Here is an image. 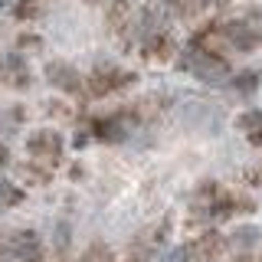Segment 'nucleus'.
<instances>
[{"label": "nucleus", "instance_id": "obj_1", "mask_svg": "<svg viewBox=\"0 0 262 262\" xmlns=\"http://www.w3.org/2000/svg\"><path fill=\"white\" fill-rule=\"evenodd\" d=\"M66 154V141L59 131L53 128H39L27 138V161H23V177L27 184H46L56 174V167L62 164Z\"/></svg>", "mask_w": 262, "mask_h": 262}, {"label": "nucleus", "instance_id": "obj_2", "mask_svg": "<svg viewBox=\"0 0 262 262\" xmlns=\"http://www.w3.org/2000/svg\"><path fill=\"white\" fill-rule=\"evenodd\" d=\"M252 210V200H246L243 193L236 190H226L223 184H200L193 190V200H190V213L196 220H229V216H239V213H249Z\"/></svg>", "mask_w": 262, "mask_h": 262}, {"label": "nucleus", "instance_id": "obj_3", "mask_svg": "<svg viewBox=\"0 0 262 262\" xmlns=\"http://www.w3.org/2000/svg\"><path fill=\"white\" fill-rule=\"evenodd\" d=\"M105 16H108V30L112 36L118 39L121 46H131V39H141L144 30V13L138 10V0H112L105 7Z\"/></svg>", "mask_w": 262, "mask_h": 262}, {"label": "nucleus", "instance_id": "obj_4", "mask_svg": "<svg viewBox=\"0 0 262 262\" xmlns=\"http://www.w3.org/2000/svg\"><path fill=\"white\" fill-rule=\"evenodd\" d=\"M0 256L13 262H43L46 249L39 233H33V229H4L0 233Z\"/></svg>", "mask_w": 262, "mask_h": 262}, {"label": "nucleus", "instance_id": "obj_5", "mask_svg": "<svg viewBox=\"0 0 262 262\" xmlns=\"http://www.w3.org/2000/svg\"><path fill=\"white\" fill-rule=\"evenodd\" d=\"M128 85H135V72L118 69V66H95V69L85 76V95H92V98L115 95V92H121V89H128Z\"/></svg>", "mask_w": 262, "mask_h": 262}, {"label": "nucleus", "instance_id": "obj_6", "mask_svg": "<svg viewBox=\"0 0 262 262\" xmlns=\"http://www.w3.org/2000/svg\"><path fill=\"white\" fill-rule=\"evenodd\" d=\"M180 66H184L187 72H193L196 79H203V82H223L229 76V62L223 59V56L203 53V49H196V46H187Z\"/></svg>", "mask_w": 262, "mask_h": 262}, {"label": "nucleus", "instance_id": "obj_7", "mask_svg": "<svg viewBox=\"0 0 262 262\" xmlns=\"http://www.w3.org/2000/svg\"><path fill=\"white\" fill-rule=\"evenodd\" d=\"M226 252V239L216 233V229H207L196 239H190L184 246V259L187 262H216Z\"/></svg>", "mask_w": 262, "mask_h": 262}, {"label": "nucleus", "instance_id": "obj_8", "mask_svg": "<svg viewBox=\"0 0 262 262\" xmlns=\"http://www.w3.org/2000/svg\"><path fill=\"white\" fill-rule=\"evenodd\" d=\"M223 33L229 49H236V53H252V49L262 46V30L252 20H229L223 23Z\"/></svg>", "mask_w": 262, "mask_h": 262}, {"label": "nucleus", "instance_id": "obj_9", "mask_svg": "<svg viewBox=\"0 0 262 262\" xmlns=\"http://www.w3.org/2000/svg\"><path fill=\"white\" fill-rule=\"evenodd\" d=\"M30 66L27 59H23L20 53H7V56H0V85H7V89H27L30 85Z\"/></svg>", "mask_w": 262, "mask_h": 262}, {"label": "nucleus", "instance_id": "obj_10", "mask_svg": "<svg viewBox=\"0 0 262 262\" xmlns=\"http://www.w3.org/2000/svg\"><path fill=\"white\" fill-rule=\"evenodd\" d=\"M46 79H49L53 89H59V92H66V95L85 92V79H82L69 62H49L46 66Z\"/></svg>", "mask_w": 262, "mask_h": 262}, {"label": "nucleus", "instance_id": "obj_11", "mask_svg": "<svg viewBox=\"0 0 262 262\" xmlns=\"http://www.w3.org/2000/svg\"><path fill=\"white\" fill-rule=\"evenodd\" d=\"M256 243H259V233H256V229H236V233L226 239L229 262H252Z\"/></svg>", "mask_w": 262, "mask_h": 262}, {"label": "nucleus", "instance_id": "obj_12", "mask_svg": "<svg viewBox=\"0 0 262 262\" xmlns=\"http://www.w3.org/2000/svg\"><path fill=\"white\" fill-rule=\"evenodd\" d=\"M236 125H239V131H243L246 141L256 144V147H262V108H249V112H243Z\"/></svg>", "mask_w": 262, "mask_h": 262}, {"label": "nucleus", "instance_id": "obj_13", "mask_svg": "<svg viewBox=\"0 0 262 262\" xmlns=\"http://www.w3.org/2000/svg\"><path fill=\"white\" fill-rule=\"evenodd\" d=\"M79 262H118V259H115V252H112L105 243H92V246H89V249L79 256Z\"/></svg>", "mask_w": 262, "mask_h": 262}, {"label": "nucleus", "instance_id": "obj_14", "mask_svg": "<svg viewBox=\"0 0 262 262\" xmlns=\"http://www.w3.org/2000/svg\"><path fill=\"white\" fill-rule=\"evenodd\" d=\"M20 200H23V190H20V187L10 184V180H0V210L16 207Z\"/></svg>", "mask_w": 262, "mask_h": 262}, {"label": "nucleus", "instance_id": "obj_15", "mask_svg": "<svg viewBox=\"0 0 262 262\" xmlns=\"http://www.w3.org/2000/svg\"><path fill=\"white\" fill-rule=\"evenodd\" d=\"M39 13H43L39 0H16V4H13V16H16V20H36Z\"/></svg>", "mask_w": 262, "mask_h": 262}, {"label": "nucleus", "instance_id": "obj_16", "mask_svg": "<svg viewBox=\"0 0 262 262\" xmlns=\"http://www.w3.org/2000/svg\"><path fill=\"white\" fill-rule=\"evenodd\" d=\"M233 85L239 89V92H252V89L259 85V72H252V69H246V72H239V76L233 79Z\"/></svg>", "mask_w": 262, "mask_h": 262}, {"label": "nucleus", "instance_id": "obj_17", "mask_svg": "<svg viewBox=\"0 0 262 262\" xmlns=\"http://www.w3.org/2000/svg\"><path fill=\"white\" fill-rule=\"evenodd\" d=\"M246 180H249L252 187H262V164H256L252 170H246Z\"/></svg>", "mask_w": 262, "mask_h": 262}, {"label": "nucleus", "instance_id": "obj_18", "mask_svg": "<svg viewBox=\"0 0 262 262\" xmlns=\"http://www.w3.org/2000/svg\"><path fill=\"white\" fill-rule=\"evenodd\" d=\"M10 164V151H7V144H0V170Z\"/></svg>", "mask_w": 262, "mask_h": 262}, {"label": "nucleus", "instance_id": "obj_19", "mask_svg": "<svg viewBox=\"0 0 262 262\" xmlns=\"http://www.w3.org/2000/svg\"><path fill=\"white\" fill-rule=\"evenodd\" d=\"M89 4H105V7H108V4H112V0H89Z\"/></svg>", "mask_w": 262, "mask_h": 262}, {"label": "nucleus", "instance_id": "obj_20", "mask_svg": "<svg viewBox=\"0 0 262 262\" xmlns=\"http://www.w3.org/2000/svg\"><path fill=\"white\" fill-rule=\"evenodd\" d=\"M10 4H16V0H0V7H10Z\"/></svg>", "mask_w": 262, "mask_h": 262}, {"label": "nucleus", "instance_id": "obj_21", "mask_svg": "<svg viewBox=\"0 0 262 262\" xmlns=\"http://www.w3.org/2000/svg\"><path fill=\"white\" fill-rule=\"evenodd\" d=\"M259 262H262V252H259Z\"/></svg>", "mask_w": 262, "mask_h": 262}]
</instances>
